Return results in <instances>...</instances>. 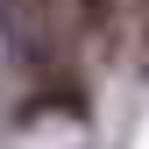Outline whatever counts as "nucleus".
<instances>
[{"mask_svg": "<svg viewBox=\"0 0 149 149\" xmlns=\"http://www.w3.org/2000/svg\"><path fill=\"white\" fill-rule=\"evenodd\" d=\"M135 22H142V50H149V0H135Z\"/></svg>", "mask_w": 149, "mask_h": 149, "instance_id": "2", "label": "nucleus"}, {"mask_svg": "<svg viewBox=\"0 0 149 149\" xmlns=\"http://www.w3.org/2000/svg\"><path fill=\"white\" fill-rule=\"evenodd\" d=\"M78 29L92 36V43H114V29H121V0H78Z\"/></svg>", "mask_w": 149, "mask_h": 149, "instance_id": "1", "label": "nucleus"}]
</instances>
